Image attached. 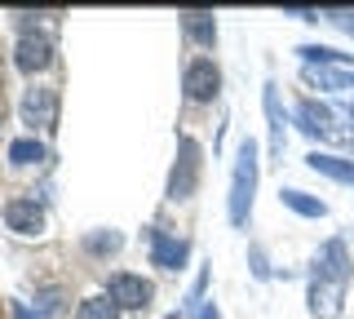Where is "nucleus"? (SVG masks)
<instances>
[{
  "label": "nucleus",
  "mask_w": 354,
  "mask_h": 319,
  "mask_svg": "<svg viewBox=\"0 0 354 319\" xmlns=\"http://www.w3.org/2000/svg\"><path fill=\"white\" fill-rule=\"evenodd\" d=\"M53 311H62V289L58 284H44V289H36V315H53Z\"/></svg>",
  "instance_id": "412c9836"
},
{
  "label": "nucleus",
  "mask_w": 354,
  "mask_h": 319,
  "mask_svg": "<svg viewBox=\"0 0 354 319\" xmlns=\"http://www.w3.org/2000/svg\"><path fill=\"white\" fill-rule=\"evenodd\" d=\"M221 93V67L208 53H195V58H186L182 67V98L191 107H213Z\"/></svg>",
  "instance_id": "20e7f679"
},
{
  "label": "nucleus",
  "mask_w": 354,
  "mask_h": 319,
  "mask_svg": "<svg viewBox=\"0 0 354 319\" xmlns=\"http://www.w3.org/2000/svg\"><path fill=\"white\" fill-rule=\"evenodd\" d=\"M177 27H182V36L199 49L217 45V18L208 14V9H182V14H177Z\"/></svg>",
  "instance_id": "ddd939ff"
},
{
  "label": "nucleus",
  "mask_w": 354,
  "mask_h": 319,
  "mask_svg": "<svg viewBox=\"0 0 354 319\" xmlns=\"http://www.w3.org/2000/svg\"><path fill=\"white\" fill-rule=\"evenodd\" d=\"M324 18H328V23H337L341 31H350V36H354V9H324Z\"/></svg>",
  "instance_id": "4be33fe9"
},
{
  "label": "nucleus",
  "mask_w": 354,
  "mask_h": 319,
  "mask_svg": "<svg viewBox=\"0 0 354 319\" xmlns=\"http://www.w3.org/2000/svg\"><path fill=\"white\" fill-rule=\"evenodd\" d=\"M106 297H115L120 311L147 315L151 302H155V284L142 280L138 271H111V275H106Z\"/></svg>",
  "instance_id": "423d86ee"
},
{
  "label": "nucleus",
  "mask_w": 354,
  "mask_h": 319,
  "mask_svg": "<svg viewBox=\"0 0 354 319\" xmlns=\"http://www.w3.org/2000/svg\"><path fill=\"white\" fill-rule=\"evenodd\" d=\"M297 58H301L306 67H350L354 53H341L332 45H297Z\"/></svg>",
  "instance_id": "f3484780"
},
{
  "label": "nucleus",
  "mask_w": 354,
  "mask_h": 319,
  "mask_svg": "<svg viewBox=\"0 0 354 319\" xmlns=\"http://www.w3.org/2000/svg\"><path fill=\"white\" fill-rule=\"evenodd\" d=\"M5 156H9L14 169H40V164L49 160V147H44V138H36V134H22V138L9 142Z\"/></svg>",
  "instance_id": "2eb2a0df"
},
{
  "label": "nucleus",
  "mask_w": 354,
  "mask_h": 319,
  "mask_svg": "<svg viewBox=\"0 0 354 319\" xmlns=\"http://www.w3.org/2000/svg\"><path fill=\"white\" fill-rule=\"evenodd\" d=\"M124 248V235H120L115 226H97L84 235V253L88 257H115V253Z\"/></svg>",
  "instance_id": "a211bd4d"
},
{
  "label": "nucleus",
  "mask_w": 354,
  "mask_h": 319,
  "mask_svg": "<svg viewBox=\"0 0 354 319\" xmlns=\"http://www.w3.org/2000/svg\"><path fill=\"white\" fill-rule=\"evenodd\" d=\"M248 257H252V275H257V280H270V266H266V253H261L257 244H252V253H248Z\"/></svg>",
  "instance_id": "b1692460"
},
{
  "label": "nucleus",
  "mask_w": 354,
  "mask_h": 319,
  "mask_svg": "<svg viewBox=\"0 0 354 319\" xmlns=\"http://www.w3.org/2000/svg\"><path fill=\"white\" fill-rule=\"evenodd\" d=\"M261 111H266V134H270V156L279 160V156H283V138H288V120H292V116L283 111L279 84H274V80L261 84Z\"/></svg>",
  "instance_id": "9d476101"
},
{
  "label": "nucleus",
  "mask_w": 354,
  "mask_h": 319,
  "mask_svg": "<svg viewBox=\"0 0 354 319\" xmlns=\"http://www.w3.org/2000/svg\"><path fill=\"white\" fill-rule=\"evenodd\" d=\"M18 116H22V125H27L31 134H53V129H58V89L31 80V89H22Z\"/></svg>",
  "instance_id": "39448f33"
},
{
  "label": "nucleus",
  "mask_w": 354,
  "mask_h": 319,
  "mask_svg": "<svg viewBox=\"0 0 354 319\" xmlns=\"http://www.w3.org/2000/svg\"><path fill=\"white\" fill-rule=\"evenodd\" d=\"M283 18H297V23H319L324 18V9H301V5H288Z\"/></svg>",
  "instance_id": "5701e85b"
},
{
  "label": "nucleus",
  "mask_w": 354,
  "mask_h": 319,
  "mask_svg": "<svg viewBox=\"0 0 354 319\" xmlns=\"http://www.w3.org/2000/svg\"><path fill=\"white\" fill-rule=\"evenodd\" d=\"M306 311L315 319H341L346 315V289H341V284H328V280H310Z\"/></svg>",
  "instance_id": "9b49d317"
},
{
  "label": "nucleus",
  "mask_w": 354,
  "mask_h": 319,
  "mask_svg": "<svg viewBox=\"0 0 354 319\" xmlns=\"http://www.w3.org/2000/svg\"><path fill=\"white\" fill-rule=\"evenodd\" d=\"M147 248H151V266H160V271H186V262H191V239L169 226H151Z\"/></svg>",
  "instance_id": "6e6552de"
},
{
  "label": "nucleus",
  "mask_w": 354,
  "mask_h": 319,
  "mask_svg": "<svg viewBox=\"0 0 354 319\" xmlns=\"http://www.w3.org/2000/svg\"><path fill=\"white\" fill-rule=\"evenodd\" d=\"M58 62V45H53V36L44 27H27V31H18V40H14V67L22 75H44Z\"/></svg>",
  "instance_id": "7ed1b4c3"
},
{
  "label": "nucleus",
  "mask_w": 354,
  "mask_h": 319,
  "mask_svg": "<svg viewBox=\"0 0 354 319\" xmlns=\"http://www.w3.org/2000/svg\"><path fill=\"white\" fill-rule=\"evenodd\" d=\"M0 217H5V226L22 239L44 235V204L36 195H14V200H5L0 204Z\"/></svg>",
  "instance_id": "1a4fd4ad"
},
{
  "label": "nucleus",
  "mask_w": 354,
  "mask_h": 319,
  "mask_svg": "<svg viewBox=\"0 0 354 319\" xmlns=\"http://www.w3.org/2000/svg\"><path fill=\"white\" fill-rule=\"evenodd\" d=\"M257 186H261V147L252 138H243L235 147V164H230V195H226V217L230 226L243 230L257 204Z\"/></svg>",
  "instance_id": "f257e3e1"
},
{
  "label": "nucleus",
  "mask_w": 354,
  "mask_h": 319,
  "mask_svg": "<svg viewBox=\"0 0 354 319\" xmlns=\"http://www.w3.org/2000/svg\"><path fill=\"white\" fill-rule=\"evenodd\" d=\"M279 204L288 208V213H297V217H310V222L328 217V204L319 200V195L301 191V186H279Z\"/></svg>",
  "instance_id": "dca6fc26"
},
{
  "label": "nucleus",
  "mask_w": 354,
  "mask_h": 319,
  "mask_svg": "<svg viewBox=\"0 0 354 319\" xmlns=\"http://www.w3.org/2000/svg\"><path fill=\"white\" fill-rule=\"evenodd\" d=\"M310 280H328V284L350 289V280H354V257H350V244H346L341 235H332V239H324V244H319Z\"/></svg>",
  "instance_id": "0eeeda50"
},
{
  "label": "nucleus",
  "mask_w": 354,
  "mask_h": 319,
  "mask_svg": "<svg viewBox=\"0 0 354 319\" xmlns=\"http://www.w3.org/2000/svg\"><path fill=\"white\" fill-rule=\"evenodd\" d=\"M195 319H221V311H217V302H208V306H204V311H199Z\"/></svg>",
  "instance_id": "a878e982"
},
{
  "label": "nucleus",
  "mask_w": 354,
  "mask_h": 319,
  "mask_svg": "<svg viewBox=\"0 0 354 319\" xmlns=\"http://www.w3.org/2000/svg\"><path fill=\"white\" fill-rule=\"evenodd\" d=\"M14 319H40L36 311H31V306L27 302H14Z\"/></svg>",
  "instance_id": "393cba45"
},
{
  "label": "nucleus",
  "mask_w": 354,
  "mask_h": 319,
  "mask_svg": "<svg viewBox=\"0 0 354 319\" xmlns=\"http://www.w3.org/2000/svg\"><path fill=\"white\" fill-rule=\"evenodd\" d=\"M306 80L319 84V89H328V93L354 89V71L350 67H306Z\"/></svg>",
  "instance_id": "6ab92c4d"
},
{
  "label": "nucleus",
  "mask_w": 354,
  "mask_h": 319,
  "mask_svg": "<svg viewBox=\"0 0 354 319\" xmlns=\"http://www.w3.org/2000/svg\"><path fill=\"white\" fill-rule=\"evenodd\" d=\"M199 173H204V147H199V138L182 134V138H177V156H173L169 182H164V200H169V204H186L199 191Z\"/></svg>",
  "instance_id": "f03ea898"
},
{
  "label": "nucleus",
  "mask_w": 354,
  "mask_h": 319,
  "mask_svg": "<svg viewBox=\"0 0 354 319\" xmlns=\"http://www.w3.org/2000/svg\"><path fill=\"white\" fill-rule=\"evenodd\" d=\"M124 311L115 306V297H106V293H93V297H84L80 306H75V319H120Z\"/></svg>",
  "instance_id": "aec40b11"
},
{
  "label": "nucleus",
  "mask_w": 354,
  "mask_h": 319,
  "mask_svg": "<svg viewBox=\"0 0 354 319\" xmlns=\"http://www.w3.org/2000/svg\"><path fill=\"white\" fill-rule=\"evenodd\" d=\"M306 169L319 173V178H328V182L354 186V160H346V156H332V151H310V156H306Z\"/></svg>",
  "instance_id": "4468645a"
},
{
  "label": "nucleus",
  "mask_w": 354,
  "mask_h": 319,
  "mask_svg": "<svg viewBox=\"0 0 354 319\" xmlns=\"http://www.w3.org/2000/svg\"><path fill=\"white\" fill-rule=\"evenodd\" d=\"M292 125L301 129L310 142H324L332 134V107L328 102H315V98H301V102L292 107Z\"/></svg>",
  "instance_id": "f8f14e48"
}]
</instances>
